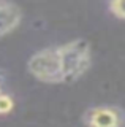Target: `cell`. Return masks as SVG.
I'll list each match as a JSON object with an SVG mask.
<instances>
[{
    "instance_id": "obj_4",
    "label": "cell",
    "mask_w": 125,
    "mask_h": 127,
    "mask_svg": "<svg viewBox=\"0 0 125 127\" xmlns=\"http://www.w3.org/2000/svg\"><path fill=\"white\" fill-rule=\"evenodd\" d=\"M22 19V11L14 3L0 2V38L8 35L19 26Z\"/></svg>"
},
{
    "instance_id": "obj_5",
    "label": "cell",
    "mask_w": 125,
    "mask_h": 127,
    "mask_svg": "<svg viewBox=\"0 0 125 127\" xmlns=\"http://www.w3.org/2000/svg\"><path fill=\"white\" fill-rule=\"evenodd\" d=\"M109 11L119 19H125V0H109Z\"/></svg>"
},
{
    "instance_id": "obj_2",
    "label": "cell",
    "mask_w": 125,
    "mask_h": 127,
    "mask_svg": "<svg viewBox=\"0 0 125 127\" xmlns=\"http://www.w3.org/2000/svg\"><path fill=\"white\" fill-rule=\"evenodd\" d=\"M27 70L35 79L48 84L63 83V71L59 46H51L30 56L27 62Z\"/></svg>"
},
{
    "instance_id": "obj_6",
    "label": "cell",
    "mask_w": 125,
    "mask_h": 127,
    "mask_svg": "<svg viewBox=\"0 0 125 127\" xmlns=\"http://www.w3.org/2000/svg\"><path fill=\"white\" fill-rule=\"evenodd\" d=\"M3 81H5V78H3V73L0 71V97L5 94V91H3Z\"/></svg>"
},
{
    "instance_id": "obj_3",
    "label": "cell",
    "mask_w": 125,
    "mask_h": 127,
    "mask_svg": "<svg viewBox=\"0 0 125 127\" xmlns=\"http://www.w3.org/2000/svg\"><path fill=\"white\" fill-rule=\"evenodd\" d=\"M85 127H124L125 114L117 106H92L83 114Z\"/></svg>"
},
{
    "instance_id": "obj_1",
    "label": "cell",
    "mask_w": 125,
    "mask_h": 127,
    "mask_svg": "<svg viewBox=\"0 0 125 127\" xmlns=\"http://www.w3.org/2000/svg\"><path fill=\"white\" fill-rule=\"evenodd\" d=\"M63 71V83H75L83 78L92 65V46L85 38H75L59 46Z\"/></svg>"
}]
</instances>
